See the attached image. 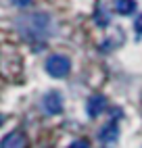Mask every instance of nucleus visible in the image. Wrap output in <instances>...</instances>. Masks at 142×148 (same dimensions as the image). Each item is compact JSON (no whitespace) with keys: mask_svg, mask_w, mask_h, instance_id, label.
Returning a JSON list of instances; mask_svg holds the SVG:
<instances>
[{"mask_svg":"<svg viewBox=\"0 0 142 148\" xmlns=\"http://www.w3.org/2000/svg\"><path fill=\"white\" fill-rule=\"evenodd\" d=\"M15 25H17V32L25 40H46L52 32V19H50L48 13L23 15L15 21Z\"/></svg>","mask_w":142,"mask_h":148,"instance_id":"nucleus-1","label":"nucleus"},{"mask_svg":"<svg viewBox=\"0 0 142 148\" xmlns=\"http://www.w3.org/2000/svg\"><path fill=\"white\" fill-rule=\"evenodd\" d=\"M46 71L52 77H65L71 71V61L63 54H52V56H48V61H46Z\"/></svg>","mask_w":142,"mask_h":148,"instance_id":"nucleus-2","label":"nucleus"},{"mask_svg":"<svg viewBox=\"0 0 142 148\" xmlns=\"http://www.w3.org/2000/svg\"><path fill=\"white\" fill-rule=\"evenodd\" d=\"M0 148H27V138L21 132H11L0 140Z\"/></svg>","mask_w":142,"mask_h":148,"instance_id":"nucleus-3","label":"nucleus"},{"mask_svg":"<svg viewBox=\"0 0 142 148\" xmlns=\"http://www.w3.org/2000/svg\"><path fill=\"white\" fill-rule=\"evenodd\" d=\"M44 108H46V113H50V115H57V113L63 111V98H61V94H57V92L46 94Z\"/></svg>","mask_w":142,"mask_h":148,"instance_id":"nucleus-4","label":"nucleus"},{"mask_svg":"<svg viewBox=\"0 0 142 148\" xmlns=\"http://www.w3.org/2000/svg\"><path fill=\"white\" fill-rule=\"evenodd\" d=\"M105 106H107V100L103 96H92L88 100V115L90 117H98L100 113L105 111Z\"/></svg>","mask_w":142,"mask_h":148,"instance_id":"nucleus-5","label":"nucleus"},{"mask_svg":"<svg viewBox=\"0 0 142 148\" xmlns=\"http://www.w3.org/2000/svg\"><path fill=\"white\" fill-rule=\"evenodd\" d=\"M136 11L134 0H115V13L117 15H132Z\"/></svg>","mask_w":142,"mask_h":148,"instance_id":"nucleus-6","label":"nucleus"},{"mask_svg":"<svg viewBox=\"0 0 142 148\" xmlns=\"http://www.w3.org/2000/svg\"><path fill=\"white\" fill-rule=\"evenodd\" d=\"M117 125L115 123H111V125H105L103 127V134H100V140H113V138L117 136Z\"/></svg>","mask_w":142,"mask_h":148,"instance_id":"nucleus-7","label":"nucleus"},{"mask_svg":"<svg viewBox=\"0 0 142 148\" xmlns=\"http://www.w3.org/2000/svg\"><path fill=\"white\" fill-rule=\"evenodd\" d=\"M13 4L15 6H27V4H32V0H13Z\"/></svg>","mask_w":142,"mask_h":148,"instance_id":"nucleus-8","label":"nucleus"},{"mask_svg":"<svg viewBox=\"0 0 142 148\" xmlns=\"http://www.w3.org/2000/svg\"><path fill=\"white\" fill-rule=\"evenodd\" d=\"M69 148H86V144L84 142H75V144H71Z\"/></svg>","mask_w":142,"mask_h":148,"instance_id":"nucleus-9","label":"nucleus"},{"mask_svg":"<svg viewBox=\"0 0 142 148\" xmlns=\"http://www.w3.org/2000/svg\"><path fill=\"white\" fill-rule=\"evenodd\" d=\"M136 29H138V34H142V17L136 21Z\"/></svg>","mask_w":142,"mask_h":148,"instance_id":"nucleus-10","label":"nucleus"},{"mask_svg":"<svg viewBox=\"0 0 142 148\" xmlns=\"http://www.w3.org/2000/svg\"><path fill=\"white\" fill-rule=\"evenodd\" d=\"M2 123H4V117H2V115H0V125H2Z\"/></svg>","mask_w":142,"mask_h":148,"instance_id":"nucleus-11","label":"nucleus"}]
</instances>
